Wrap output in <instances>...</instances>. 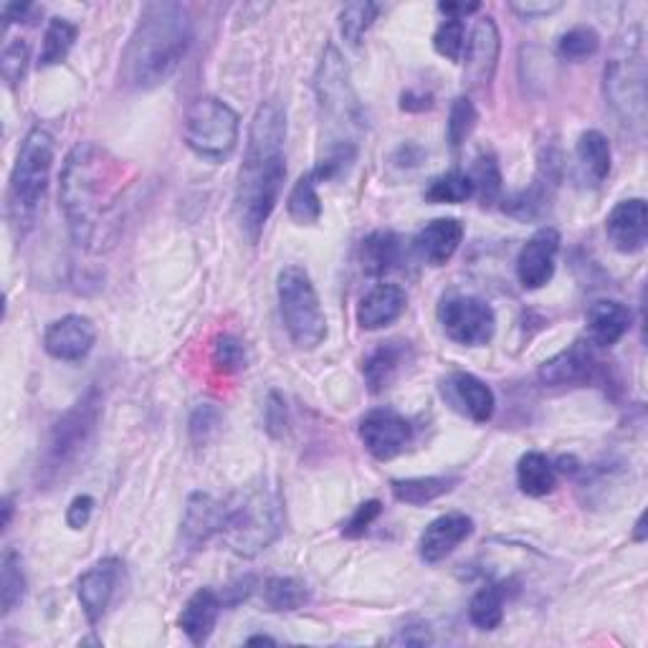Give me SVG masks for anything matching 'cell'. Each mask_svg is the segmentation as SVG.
Masks as SVG:
<instances>
[{
	"label": "cell",
	"mask_w": 648,
	"mask_h": 648,
	"mask_svg": "<svg viewBox=\"0 0 648 648\" xmlns=\"http://www.w3.org/2000/svg\"><path fill=\"white\" fill-rule=\"evenodd\" d=\"M130 173L120 157L96 142H79L64 160L59 200L69 234L89 254L120 241Z\"/></svg>",
	"instance_id": "6da1fadb"
},
{
	"label": "cell",
	"mask_w": 648,
	"mask_h": 648,
	"mask_svg": "<svg viewBox=\"0 0 648 648\" xmlns=\"http://www.w3.org/2000/svg\"><path fill=\"white\" fill-rule=\"evenodd\" d=\"M287 112L277 100L264 102L248 127L246 157L236 183V220L248 244H259L287 181Z\"/></svg>",
	"instance_id": "7a4b0ae2"
},
{
	"label": "cell",
	"mask_w": 648,
	"mask_h": 648,
	"mask_svg": "<svg viewBox=\"0 0 648 648\" xmlns=\"http://www.w3.org/2000/svg\"><path fill=\"white\" fill-rule=\"evenodd\" d=\"M191 43L193 21L181 3H147L122 53V82L142 92L165 84L183 64Z\"/></svg>",
	"instance_id": "3957f363"
},
{
	"label": "cell",
	"mask_w": 648,
	"mask_h": 648,
	"mask_svg": "<svg viewBox=\"0 0 648 648\" xmlns=\"http://www.w3.org/2000/svg\"><path fill=\"white\" fill-rule=\"evenodd\" d=\"M315 89L322 124H327V142H322L325 153L312 173L317 181H335L358 160V135L366 132V110L354 94L350 71L332 43L325 49L317 66Z\"/></svg>",
	"instance_id": "277c9868"
},
{
	"label": "cell",
	"mask_w": 648,
	"mask_h": 648,
	"mask_svg": "<svg viewBox=\"0 0 648 648\" xmlns=\"http://www.w3.org/2000/svg\"><path fill=\"white\" fill-rule=\"evenodd\" d=\"M102 423V390L92 385L79 401L64 411L51 425L43 441L35 484L39 490H51L79 472L94 451L96 431Z\"/></svg>",
	"instance_id": "5b68a950"
},
{
	"label": "cell",
	"mask_w": 648,
	"mask_h": 648,
	"mask_svg": "<svg viewBox=\"0 0 648 648\" xmlns=\"http://www.w3.org/2000/svg\"><path fill=\"white\" fill-rule=\"evenodd\" d=\"M648 71L641 47V31L631 29L620 35L603 71V94L616 120L628 135L644 140L648 120Z\"/></svg>",
	"instance_id": "8992f818"
},
{
	"label": "cell",
	"mask_w": 648,
	"mask_h": 648,
	"mask_svg": "<svg viewBox=\"0 0 648 648\" xmlns=\"http://www.w3.org/2000/svg\"><path fill=\"white\" fill-rule=\"evenodd\" d=\"M56 142L51 132L33 127L18 150L11 183H8V218L18 234H25L39 220L51 185Z\"/></svg>",
	"instance_id": "52a82bcc"
},
{
	"label": "cell",
	"mask_w": 648,
	"mask_h": 648,
	"mask_svg": "<svg viewBox=\"0 0 648 648\" xmlns=\"http://www.w3.org/2000/svg\"><path fill=\"white\" fill-rule=\"evenodd\" d=\"M284 529V512L279 496L269 490L246 492L226 502V520L220 535L241 557L264 553Z\"/></svg>",
	"instance_id": "ba28073f"
},
{
	"label": "cell",
	"mask_w": 648,
	"mask_h": 648,
	"mask_svg": "<svg viewBox=\"0 0 648 648\" xmlns=\"http://www.w3.org/2000/svg\"><path fill=\"white\" fill-rule=\"evenodd\" d=\"M277 297L289 340L299 350H317L327 340V317L307 269L297 264L284 266L277 279Z\"/></svg>",
	"instance_id": "9c48e42d"
},
{
	"label": "cell",
	"mask_w": 648,
	"mask_h": 648,
	"mask_svg": "<svg viewBox=\"0 0 648 648\" xmlns=\"http://www.w3.org/2000/svg\"><path fill=\"white\" fill-rule=\"evenodd\" d=\"M185 145L203 160L224 163L238 145L241 120L236 110L216 96H200L185 112Z\"/></svg>",
	"instance_id": "30bf717a"
},
{
	"label": "cell",
	"mask_w": 648,
	"mask_h": 648,
	"mask_svg": "<svg viewBox=\"0 0 648 648\" xmlns=\"http://www.w3.org/2000/svg\"><path fill=\"white\" fill-rule=\"evenodd\" d=\"M439 322L449 340L466 344V348H482V344L492 342L496 330V315L490 301L472 295L443 299L439 307Z\"/></svg>",
	"instance_id": "8fae6325"
},
{
	"label": "cell",
	"mask_w": 648,
	"mask_h": 648,
	"mask_svg": "<svg viewBox=\"0 0 648 648\" xmlns=\"http://www.w3.org/2000/svg\"><path fill=\"white\" fill-rule=\"evenodd\" d=\"M362 446L378 461H390L401 456L413 443V425L393 408H372L360 419L358 425Z\"/></svg>",
	"instance_id": "7c38bea8"
},
{
	"label": "cell",
	"mask_w": 648,
	"mask_h": 648,
	"mask_svg": "<svg viewBox=\"0 0 648 648\" xmlns=\"http://www.w3.org/2000/svg\"><path fill=\"white\" fill-rule=\"evenodd\" d=\"M500 51H502V35L496 29L494 18L486 16L476 21L472 39L466 41L464 53V82L474 89V92H486L492 86L496 66H500Z\"/></svg>",
	"instance_id": "4fadbf2b"
},
{
	"label": "cell",
	"mask_w": 648,
	"mask_h": 648,
	"mask_svg": "<svg viewBox=\"0 0 648 648\" xmlns=\"http://www.w3.org/2000/svg\"><path fill=\"white\" fill-rule=\"evenodd\" d=\"M603 362L593 350L590 340H575L570 348L557 352L555 358L545 360L539 366V383L549 388L585 385L598 378Z\"/></svg>",
	"instance_id": "5bb4252c"
},
{
	"label": "cell",
	"mask_w": 648,
	"mask_h": 648,
	"mask_svg": "<svg viewBox=\"0 0 648 648\" xmlns=\"http://www.w3.org/2000/svg\"><path fill=\"white\" fill-rule=\"evenodd\" d=\"M557 254H560V234L553 226L535 230L517 256V279L522 287L529 291L547 287L555 277Z\"/></svg>",
	"instance_id": "9a60e30c"
},
{
	"label": "cell",
	"mask_w": 648,
	"mask_h": 648,
	"mask_svg": "<svg viewBox=\"0 0 648 648\" xmlns=\"http://www.w3.org/2000/svg\"><path fill=\"white\" fill-rule=\"evenodd\" d=\"M122 563L117 557H102L100 563H94L86 573H82V578L76 580V598L89 620V626H96L104 618L114 593H117Z\"/></svg>",
	"instance_id": "2e32d148"
},
{
	"label": "cell",
	"mask_w": 648,
	"mask_h": 648,
	"mask_svg": "<svg viewBox=\"0 0 648 648\" xmlns=\"http://www.w3.org/2000/svg\"><path fill=\"white\" fill-rule=\"evenodd\" d=\"M96 342L94 322L82 315H66L51 322L43 335V348L51 358L64 362H79L92 352Z\"/></svg>",
	"instance_id": "e0dca14e"
},
{
	"label": "cell",
	"mask_w": 648,
	"mask_h": 648,
	"mask_svg": "<svg viewBox=\"0 0 648 648\" xmlns=\"http://www.w3.org/2000/svg\"><path fill=\"white\" fill-rule=\"evenodd\" d=\"M474 535V520L466 517L464 512H449L441 514L423 529L419 539V555L423 563L436 565L443 563L454 549L466 543Z\"/></svg>",
	"instance_id": "ac0fdd59"
},
{
	"label": "cell",
	"mask_w": 648,
	"mask_h": 648,
	"mask_svg": "<svg viewBox=\"0 0 648 648\" xmlns=\"http://www.w3.org/2000/svg\"><path fill=\"white\" fill-rule=\"evenodd\" d=\"M606 236L618 254L644 251L648 241V206L644 198L620 200L608 213Z\"/></svg>",
	"instance_id": "d6986e66"
},
{
	"label": "cell",
	"mask_w": 648,
	"mask_h": 648,
	"mask_svg": "<svg viewBox=\"0 0 648 648\" xmlns=\"http://www.w3.org/2000/svg\"><path fill=\"white\" fill-rule=\"evenodd\" d=\"M226 520V502H218L216 496L195 492L185 504L183 514V545L188 549H200L213 535H220Z\"/></svg>",
	"instance_id": "ffe728a7"
},
{
	"label": "cell",
	"mask_w": 648,
	"mask_h": 648,
	"mask_svg": "<svg viewBox=\"0 0 648 648\" xmlns=\"http://www.w3.org/2000/svg\"><path fill=\"white\" fill-rule=\"evenodd\" d=\"M405 307L408 297L403 287H398V284H376V287L360 299L354 317H358L360 330L376 332L398 322V319L403 317Z\"/></svg>",
	"instance_id": "44dd1931"
},
{
	"label": "cell",
	"mask_w": 648,
	"mask_h": 648,
	"mask_svg": "<svg viewBox=\"0 0 648 648\" xmlns=\"http://www.w3.org/2000/svg\"><path fill=\"white\" fill-rule=\"evenodd\" d=\"M464 241V224L459 218H436L413 238L415 254L429 266H446Z\"/></svg>",
	"instance_id": "7402d4cb"
},
{
	"label": "cell",
	"mask_w": 648,
	"mask_h": 648,
	"mask_svg": "<svg viewBox=\"0 0 648 648\" xmlns=\"http://www.w3.org/2000/svg\"><path fill=\"white\" fill-rule=\"evenodd\" d=\"M220 608H224V600L210 588L195 590L188 603H185L181 618H177V626H181V631L188 636L193 646L208 644L213 628L218 624Z\"/></svg>",
	"instance_id": "603a6c76"
},
{
	"label": "cell",
	"mask_w": 648,
	"mask_h": 648,
	"mask_svg": "<svg viewBox=\"0 0 648 648\" xmlns=\"http://www.w3.org/2000/svg\"><path fill=\"white\" fill-rule=\"evenodd\" d=\"M631 309L616 299H600L588 309L590 342L598 348H614L631 330Z\"/></svg>",
	"instance_id": "cb8c5ba5"
},
{
	"label": "cell",
	"mask_w": 648,
	"mask_h": 648,
	"mask_svg": "<svg viewBox=\"0 0 648 648\" xmlns=\"http://www.w3.org/2000/svg\"><path fill=\"white\" fill-rule=\"evenodd\" d=\"M446 385L451 390V401H454L469 419L476 423L492 421L496 398L484 380H479L472 372H454Z\"/></svg>",
	"instance_id": "d4e9b609"
},
{
	"label": "cell",
	"mask_w": 648,
	"mask_h": 648,
	"mask_svg": "<svg viewBox=\"0 0 648 648\" xmlns=\"http://www.w3.org/2000/svg\"><path fill=\"white\" fill-rule=\"evenodd\" d=\"M362 271L368 277H385L403 261V244L393 230H376L360 246Z\"/></svg>",
	"instance_id": "484cf974"
},
{
	"label": "cell",
	"mask_w": 648,
	"mask_h": 648,
	"mask_svg": "<svg viewBox=\"0 0 648 648\" xmlns=\"http://www.w3.org/2000/svg\"><path fill=\"white\" fill-rule=\"evenodd\" d=\"M405 352H408L405 342L390 340L378 344V348L368 354L366 366H362V376H366V385L370 393H383V390L393 383L395 376L403 368Z\"/></svg>",
	"instance_id": "4316f807"
},
{
	"label": "cell",
	"mask_w": 648,
	"mask_h": 648,
	"mask_svg": "<svg viewBox=\"0 0 648 648\" xmlns=\"http://www.w3.org/2000/svg\"><path fill=\"white\" fill-rule=\"evenodd\" d=\"M461 482L459 476H413V479H393L390 482V492L398 502L411 504V507H423L454 492V486Z\"/></svg>",
	"instance_id": "83f0119b"
},
{
	"label": "cell",
	"mask_w": 648,
	"mask_h": 648,
	"mask_svg": "<svg viewBox=\"0 0 648 648\" xmlns=\"http://www.w3.org/2000/svg\"><path fill=\"white\" fill-rule=\"evenodd\" d=\"M575 160L585 181L598 185L610 175V142L598 130L583 132L575 145Z\"/></svg>",
	"instance_id": "f1b7e54d"
},
{
	"label": "cell",
	"mask_w": 648,
	"mask_h": 648,
	"mask_svg": "<svg viewBox=\"0 0 648 648\" xmlns=\"http://www.w3.org/2000/svg\"><path fill=\"white\" fill-rule=\"evenodd\" d=\"M517 486L522 494L535 496V500L553 494L557 486L555 464L545 454H539V451H527L517 461Z\"/></svg>",
	"instance_id": "f546056e"
},
{
	"label": "cell",
	"mask_w": 648,
	"mask_h": 648,
	"mask_svg": "<svg viewBox=\"0 0 648 648\" xmlns=\"http://www.w3.org/2000/svg\"><path fill=\"white\" fill-rule=\"evenodd\" d=\"M287 213L297 226H315L322 218V200L317 193L315 173L301 175L287 198Z\"/></svg>",
	"instance_id": "4dcf8cb0"
},
{
	"label": "cell",
	"mask_w": 648,
	"mask_h": 648,
	"mask_svg": "<svg viewBox=\"0 0 648 648\" xmlns=\"http://www.w3.org/2000/svg\"><path fill=\"white\" fill-rule=\"evenodd\" d=\"M76 35H79L76 23H71L69 18H51L47 25V33H43L39 66L49 69V66L64 64L71 49H74Z\"/></svg>",
	"instance_id": "1f68e13d"
},
{
	"label": "cell",
	"mask_w": 648,
	"mask_h": 648,
	"mask_svg": "<svg viewBox=\"0 0 648 648\" xmlns=\"http://www.w3.org/2000/svg\"><path fill=\"white\" fill-rule=\"evenodd\" d=\"M553 181H555V175L549 173V165H547V171L543 173V177L532 183L527 191H520L517 195H512V198L504 200L502 210L507 213V216L517 218V220H535V218H539L547 210V200H549L547 183H553Z\"/></svg>",
	"instance_id": "d6a6232c"
},
{
	"label": "cell",
	"mask_w": 648,
	"mask_h": 648,
	"mask_svg": "<svg viewBox=\"0 0 648 648\" xmlns=\"http://www.w3.org/2000/svg\"><path fill=\"white\" fill-rule=\"evenodd\" d=\"M469 620L479 631H494L504 620V590L500 585H484L469 603Z\"/></svg>",
	"instance_id": "836d02e7"
},
{
	"label": "cell",
	"mask_w": 648,
	"mask_h": 648,
	"mask_svg": "<svg viewBox=\"0 0 648 648\" xmlns=\"http://www.w3.org/2000/svg\"><path fill=\"white\" fill-rule=\"evenodd\" d=\"M309 598L307 585L297 578H269L264 583V603L274 614H289L299 610Z\"/></svg>",
	"instance_id": "e575fe53"
},
{
	"label": "cell",
	"mask_w": 648,
	"mask_h": 648,
	"mask_svg": "<svg viewBox=\"0 0 648 648\" xmlns=\"http://www.w3.org/2000/svg\"><path fill=\"white\" fill-rule=\"evenodd\" d=\"M469 198H474V183L472 177L461 171L433 177L429 188H425V200L429 203H449V206H456V203H466Z\"/></svg>",
	"instance_id": "d590c367"
},
{
	"label": "cell",
	"mask_w": 648,
	"mask_h": 648,
	"mask_svg": "<svg viewBox=\"0 0 648 648\" xmlns=\"http://www.w3.org/2000/svg\"><path fill=\"white\" fill-rule=\"evenodd\" d=\"M466 175L472 177L474 195H479V200H482L484 206H492V203L500 198L502 171H500V163H496L494 153H479L474 157L472 171H469Z\"/></svg>",
	"instance_id": "8d00e7d4"
},
{
	"label": "cell",
	"mask_w": 648,
	"mask_h": 648,
	"mask_svg": "<svg viewBox=\"0 0 648 648\" xmlns=\"http://www.w3.org/2000/svg\"><path fill=\"white\" fill-rule=\"evenodd\" d=\"M25 596V575L21 555L16 549H6L3 573H0V600H3V616L13 614Z\"/></svg>",
	"instance_id": "74e56055"
},
{
	"label": "cell",
	"mask_w": 648,
	"mask_h": 648,
	"mask_svg": "<svg viewBox=\"0 0 648 648\" xmlns=\"http://www.w3.org/2000/svg\"><path fill=\"white\" fill-rule=\"evenodd\" d=\"M380 13L378 3H370V0H360V3H348L340 11V33L342 39L350 43V47H360L370 25L376 23Z\"/></svg>",
	"instance_id": "f35d334b"
},
{
	"label": "cell",
	"mask_w": 648,
	"mask_h": 648,
	"mask_svg": "<svg viewBox=\"0 0 648 648\" xmlns=\"http://www.w3.org/2000/svg\"><path fill=\"white\" fill-rule=\"evenodd\" d=\"M600 49V35L593 25H575L557 41V56L573 64H580L585 59H593Z\"/></svg>",
	"instance_id": "ab89813d"
},
{
	"label": "cell",
	"mask_w": 648,
	"mask_h": 648,
	"mask_svg": "<svg viewBox=\"0 0 648 648\" xmlns=\"http://www.w3.org/2000/svg\"><path fill=\"white\" fill-rule=\"evenodd\" d=\"M479 122V112L474 102L469 96H456L454 104H451L449 112V122H446V137L449 145L459 150L464 142L472 137V132Z\"/></svg>",
	"instance_id": "60d3db41"
},
{
	"label": "cell",
	"mask_w": 648,
	"mask_h": 648,
	"mask_svg": "<svg viewBox=\"0 0 648 648\" xmlns=\"http://www.w3.org/2000/svg\"><path fill=\"white\" fill-rule=\"evenodd\" d=\"M433 49L439 56L459 64L466 53V23L459 18H446L433 33Z\"/></svg>",
	"instance_id": "b9f144b4"
},
{
	"label": "cell",
	"mask_w": 648,
	"mask_h": 648,
	"mask_svg": "<svg viewBox=\"0 0 648 648\" xmlns=\"http://www.w3.org/2000/svg\"><path fill=\"white\" fill-rule=\"evenodd\" d=\"M31 49L23 39H13L3 49V59H0V74H3L8 86H18L21 79L25 76V69H29Z\"/></svg>",
	"instance_id": "7bdbcfd3"
},
{
	"label": "cell",
	"mask_w": 648,
	"mask_h": 648,
	"mask_svg": "<svg viewBox=\"0 0 648 648\" xmlns=\"http://www.w3.org/2000/svg\"><path fill=\"white\" fill-rule=\"evenodd\" d=\"M213 366L226 372V376L246 368V350L241 340L234 335H220L216 344H213Z\"/></svg>",
	"instance_id": "ee69618b"
},
{
	"label": "cell",
	"mask_w": 648,
	"mask_h": 648,
	"mask_svg": "<svg viewBox=\"0 0 648 648\" xmlns=\"http://www.w3.org/2000/svg\"><path fill=\"white\" fill-rule=\"evenodd\" d=\"M264 425H266V433H269L271 439H281L284 433H287L289 408H287V401H284V395L277 393V390H271L269 398H266Z\"/></svg>",
	"instance_id": "f6af8a7d"
},
{
	"label": "cell",
	"mask_w": 648,
	"mask_h": 648,
	"mask_svg": "<svg viewBox=\"0 0 648 648\" xmlns=\"http://www.w3.org/2000/svg\"><path fill=\"white\" fill-rule=\"evenodd\" d=\"M380 512H383V504L378 500H370V502H362L358 510H354L352 517L344 522L342 527V535L348 539H360L366 537V532L372 527V522L380 517Z\"/></svg>",
	"instance_id": "bcb514c9"
},
{
	"label": "cell",
	"mask_w": 648,
	"mask_h": 648,
	"mask_svg": "<svg viewBox=\"0 0 648 648\" xmlns=\"http://www.w3.org/2000/svg\"><path fill=\"white\" fill-rule=\"evenodd\" d=\"M218 423H220V413H218L216 405H210V403L198 405L191 415V425H188L191 439L203 446V443H206L213 433H216Z\"/></svg>",
	"instance_id": "7dc6e473"
},
{
	"label": "cell",
	"mask_w": 648,
	"mask_h": 648,
	"mask_svg": "<svg viewBox=\"0 0 648 648\" xmlns=\"http://www.w3.org/2000/svg\"><path fill=\"white\" fill-rule=\"evenodd\" d=\"M390 644H395V646H431L433 631H431L429 624H423V620H413V624H405L403 628H398V634Z\"/></svg>",
	"instance_id": "c3c4849f"
},
{
	"label": "cell",
	"mask_w": 648,
	"mask_h": 648,
	"mask_svg": "<svg viewBox=\"0 0 648 648\" xmlns=\"http://www.w3.org/2000/svg\"><path fill=\"white\" fill-rule=\"evenodd\" d=\"M510 8L520 18L532 21V18H547L557 13L563 8V3H557V0H522V3H512Z\"/></svg>",
	"instance_id": "681fc988"
},
{
	"label": "cell",
	"mask_w": 648,
	"mask_h": 648,
	"mask_svg": "<svg viewBox=\"0 0 648 648\" xmlns=\"http://www.w3.org/2000/svg\"><path fill=\"white\" fill-rule=\"evenodd\" d=\"M92 512H94V500L89 494L76 496L74 502L69 504L66 510V525L71 529H84L89 525V520H92Z\"/></svg>",
	"instance_id": "f907efd6"
},
{
	"label": "cell",
	"mask_w": 648,
	"mask_h": 648,
	"mask_svg": "<svg viewBox=\"0 0 648 648\" xmlns=\"http://www.w3.org/2000/svg\"><path fill=\"white\" fill-rule=\"evenodd\" d=\"M433 106V94L431 92H415V89H408L401 96V110L403 112H425Z\"/></svg>",
	"instance_id": "816d5d0a"
},
{
	"label": "cell",
	"mask_w": 648,
	"mask_h": 648,
	"mask_svg": "<svg viewBox=\"0 0 648 648\" xmlns=\"http://www.w3.org/2000/svg\"><path fill=\"white\" fill-rule=\"evenodd\" d=\"M29 13H33L31 3H6L3 6V21L6 25L11 23H25L29 21Z\"/></svg>",
	"instance_id": "f5cc1de1"
},
{
	"label": "cell",
	"mask_w": 648,
	"mask_h": 648,
	"mask_svg": "<svg viewBox=\"0 0 648 648\" xmlns=\"http://www.w3.org/2000/svg\"><path fill=\"white\" fill-rule=\"evenodd\" d=\"M439 11L446 18H459V21H464L466 16L482 11V6L479 3H439Z\"/></svg>",
	"instance_id": "db71d44e"
},
{
	"label": "cell",
	"mask_w": 648,
	"mask_h": 648,
	"mask_svg": "<svg viewBox=\"0 0 648 648\" xmlns=\"http://www.w3.org/2000/svg\"><path fill=\"white\" fill-rule=\"evenodd\" d=\"M634 539L636 543H646V514L636 520V529H634Z\"/></svg>",
	"instance_id": "11a10c76"
},
{
	"label": "cell",
	"mask_w": 648,
	"mask_h": 648,
	"mask_svg": "<svg viewBox=\"0 0 648 648\" xmlns=\"http://www.w3.org/2000/svg\"><path fill=\"white\" fill-rule=\"evenodd\" d=\"M11 517H13V500L11 496H6L3 500V529L11 527Z\"/></svg>",
	"instance_id": "9f6ffc18"
},
{
	"label": "cell",
	"mask_w": 648,
	"mask_h": 648,
	"mask_svg": "<svg viewBox=\"0 0 648 648\" xmlns=\"http://www.w3.org/2000/svg\"><path fill=\"white\" fill-rule=\"evenodd\" d=\"M246 644L256 646V644H277V641H274V638H269V636H251Z\"/></svg>",
	"instance_id": "6f0895ef"
}]
</instances>
